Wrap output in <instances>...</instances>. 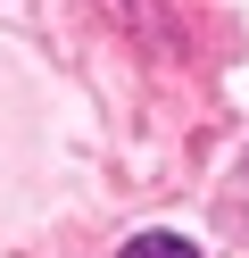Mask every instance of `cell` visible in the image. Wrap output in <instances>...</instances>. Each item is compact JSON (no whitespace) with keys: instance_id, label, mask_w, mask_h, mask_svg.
<instances>
[{"instance_id":"obj_1","label":"cell","mask_w":249,"mask_h":258,"mask_svg":"<svg viewBox=\"0 0 249 258\" xmlns=\"http://www.w3.org/2000/svg\"><path fill=\"white\" fill-rule=\"evenodd\" d=\"M116 258H199L191 241H175V233H141V241H125Z\"/></svg>"}]
</instances>
